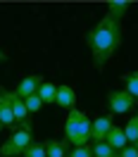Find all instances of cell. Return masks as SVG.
<instances>
[{
	"label": "cell",
	"instance_id": "3",
	"mask_svg": "<svg viewBox=\"0 0 138 157\" xmlns=\"http://www.w3.org/2000/svg\"><path fill=\"white\" fill-rule=\"evenodd\" d=\"M31 143H33L31 121H24V124H19V131H14L10 136V140H5L0 145V157H19V155H24V150Z\"/></svg>",
	"mask_w": 138,
	"mask_h": 157
},
{
	"label": "cell",
	"instance_id": "7",
	"mask_svg": "<svg viewBox=\"0 0 138 157\" xmlns=\"http://www.w3.org/2000/svg\"><path fill=\"white\" fill-rule=\"evenodd\" d=\"M114 126L109 117H98L93 124H90V140L95 143H105V136L109 133V128Z\"/></svg>",
	"mask_w": 138,
	"mask_h": 157
},
{
	"label": "cell",
	"instance_id": "20",
	"mask_svg": "<svg viewBox=\"0 0 138 157\" xmlns=\"http://www.w3.org/2000/svg\"><path fill=\"white\" fill-rule=\"evenodd\" d=\"M119 157H138V147L136 145H126L121 152H119Z\"/></svg>",
	"mask_w": 138,
	"mask_h": 157
},
{
	"label": "cell",
	"instance_id": "23",
	"mask_svg": "<svg viewBox=\"0 0 138 157\" xmlns=\"http://www.w3.org/2000/svg\"><path fill=\"white\" fill-rule=\"evenodd\" d=\"M0 128H2V126H0Z\"/></svg>",
	"mask_w": 138,
	"mask_h": 157
},
{
	"label": "cell",
	"instance_id": "18",
	"mask_svg": "<svg viewBox=\"0 0 138 157\" xmlns=\"http://www.w3.org/2000/svg\"><path fill=\"white\" fill-rule=\"evenodd\" d=\"M24 105H26V109H29V114H31V112H38L43 107V100L38 98V93H33V95H29V98L24 100Z\"/></svg>",
	"mask_w": 138,
	"mask_h": 157
},
{
	"label": "cell",
	"instance_id": "24",
	"mask_svg": "<svg viewBox=\"0 0 138 157\" xmlns=\"http://www.w3.org/2000/svg\"><path fill=\"white\" fill-rule=\"evenodd\" d=\"M117 157H119V155H117Z\"/></svg>",
	"mask_w": 138,
	"mask_h": 157
},
{
	"label": "cell",
	"instance_id": "11",
	"mask_svg": "<svg viewBox=\"0 0 138 157\" xmlns=\"http://www.w3.org/2000/svg\"><path fill=\"white\" fill-rule=\"evenodd\" d=\"M128 7H131V2H126V0H109L107 2V14L114 17V19H121L128 12Z\"/></svg>",
	"mask_w": 138,
	"mask_h": 157
},
{
	"label": "cell",
	"instance_id": "14",
	"mask_svg": "<svg viewBox=\"0 0 138 157\" xmlns=\"http://www.w3.org/2000/svg\"><path fill=\"white\" fill-rule=\"evenodd\" d=\"M124 83H126V93H128L133 100H138V71L124 74Z\"/></svg>",
	"mask_w": 138,
	"mask_h": 157
},
{
	"label": "cell",
	"instance_id": "12",
	"mask_svg": "<svg viewBox=\"0 0 138 157\" xmlns=\"http://www.w3.org/2000/svg\"><path fill=\"white\" fill-rule=\"evenodd\" d=\"M48 157H67V140H45Z\"/></svg>",
	"mask_w": 138,
	"mask_h": 157
},
{
	"label": "cell",
	"instance_id": "19",
	"mask_svg": "<svg viewBox=\"0 0 138 157\" xmlns=\"http://www.w3.org/2000/svg\"><path fill=\"white\" fill-rule=\"evenodd\" d=\"M67 157H93V147L90 145H81V147H74Z\"/></svg>",
	"mask_w": 138,
	"mask_h": 157
},
{
	"label": "cell",
	"instance_id": "15",
	"mask_svg": "<svg viewBox=\"0 0 138 157\" xmlns=\"http://www.w3.org/2000/svg\"><path fill=\"white\" fill-rule=\"evenodd\" d=\"M124 136H126V140H133V143L138 140V114H133V119H128L126 128H124Z\"/></svg>",
	"mask_w": 138,
	"mask_h": 157
},
{
	"label": "cell",
	"instance_id": "4",
	"mask_svg": "<svg viewBox=\"0 0 138 157\" xmlns=\"http://www.w3.org/2000/svg\"><path fill=\"white\" fill-rule=\"evenodd\" d=\"M107 107L112 114H124L133 107V98L126 90H109L107 93Z\"/></svg>",
	"mask_w": 138,
	"mask_h": 157
},
{
	"label": "cell",
	"instance_id": "16",
	"mask_svg": "<svg viewBox=\"0 0 138 157\" xmlns=\"http://www.w3.org/2000/svg\"><path fill=\"white\" fill-rule=\"evenodd\" d=\"M21 157H48L45 155V143H31Z\"/></svg>",
	"mask_w": 138,
	"mask_h": 157
},
{
	"label": "cell",
	"instance_id": "6",
	"mask_svg": "<svg viewBox=\"0 0 138 157\" xmlns=\"http://www.w3.org/2000/svg\"><path fill=\"white\" fill-rule=\"evenodd\" d=\"M14 114H12V93L0 88V126H12Z\"/></svg>",
	"mask_w": 138,
	"mask_h": 157
},
{
	"label": "cell",
	"instance_id": "5",
	"mask_svg": "<svg viewBox=\"0 0 138 157\" xmlns=\"http://www.w3.org/2000/svg\"><path fill=\"white\" fill-rule=\"evenodd\" d=\"M40 83H43V78L38 76V74H31V76H24L19 81V86H17V90H14V95L21 100H26L29 95H33V93H38Z\"/></svg>",
	"mask_w": 138,
	"mask_h": 157
},
{
	"label": "cell",
	"instance_id": "17",
	"mask_svg": "<svg viewBox=\"0 0 138 157\" xmlns=\"http://www.w3.org/2000/svg\"><path fill=\"white\" fill-rule=\"evenodd\" d=\"M93 157H117V155H114V150H112L107 143H95V147H93Z\"/></svg>",
	"mask_w": 138,
	"mask_h": 157
},
{
	"label": "cell",
	"instance_id": "21",
	"mask_svg": "<svg viewBox=\"0 0 138 157\" xmlns=\"http://www.w3.org/2000/svg\"><path fill=\"white\" fill-rule=\"evenodd\" d=\"M7 57V55H5V52H2V50H0V62H2V59Z\"/></svg>",
	"mask_w": 138,
	"mask_h": 157
},
{
	"label": "cell",
	"instance_id": "8",
	"mask_svg": "<svg viewBox=\"0 0 138 157\" xmlns=\"http://www.w3.org/2000/svg\"><path fill=\"white\" fill-rule=\"evenodd\" d=\"M55 102L64 109H74L76 107V93L69 88L67 83H62V86H57V100Z\"/></svg>",
	"mask_w": 138,
	"mask_h": 157
},
{
	"label": "cell",
	"instance_id": "13",
	"mask_svg": "<svg viewBox=\"0 0 138 157\" xmlns=\"http://www.w3.org/2000/svg\"><path fill=\"white\" fill-rule=\"evenodd\" d=\"M38 98L43 100V105H45V102H55V100H57V86L43 81V83H40V88H38Z\"/></svg>",
	"mask_w": 138,
	"mask_h": 157
},
{
	"label": "cell",
	"instance_id": "1",
	"mask_svg": "<svg viewBox=\"0 0 138 157\" xmlns=\"http://www.w3.org/2000/svg\"><path fill=\"white\" fill-rule=\"evenodd\" d=\"M119 45H121V24H119V19L105 14L88 31V48L93 55V64L102 69L107 64V59L117 52Z\"/></svg>",
	"mask_w": 138,
	"mask_h": 157
},
{
	"label": "cell",
	"instance_id": "22",
	"mask_svg": "<svg viewBox=\"0 0 138 157\" xmlns=\"http://www.w3.org/2000/svg\"><path fill=\"white\" fill-rule=\"evenodd\" d=\"M133 145H136V147H138V140H136V143H133Z\"/></svg>",
	"mask_w": 138,
	"mask_h": 157
},
{
	"label": "cell",
	"instance_id": "2",
	"mask_svg": "<svg viewBox=\"0 0 138 157\" xmlns=\"http://www.w3.org/2000/svg\"><path fill=\"white\" fill-rule=\"evenodd\" d=\"M90 121L86 112L81 109H69L67 114V121H64V136H67V143H71L74 147H81V145H88L90 140Z\"/></svg>",
	"mask_w": 138,
	"mask_h": 157
},
{
	"label": "cell",
	"instance_id": "10",
	"mask_svg": "<svg viewBox=\"0 0 138 157\" xmlns=\"http://www.w3.org/2000/svg\"><path fill=\"white\" fill-rule=\"evenodd\" d=\"M12 114H14V121H19V124L29 121V109L24 105V100L17 98L14 93H12Z\"/></svg>",
	"mask_w": 138,
	"mask_h": 157
},
{
	"label": "cell",
	"instance_id": "9",
	"mask_svg": "<svg viewBox=\"0 0 138 157\" xmlns=\"http://www.w3.org/2000/svg\"><path fill=\"white\" fill-rule=\"evenodd\" d=\"M105 143H107L109 147H112V150H119V152H121V150H124V147H126V136H124V128H119V126H112L109 128V133L107 136H105Z\"/></svg>",
	"mask_w": 138,
	"mask_h": 157
}]
</instances>
